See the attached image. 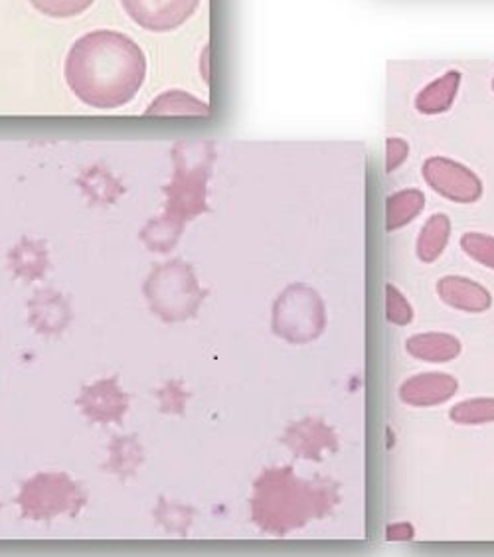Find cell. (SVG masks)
<instances>
[{"label":"cell","instance_id":"obj_23","mask_svg":"<svg viewBox=\"0 0 494 557\" xmlns=\"http://www.w3.org/2000/svg\"><path fill=\"white\" fill-rule=\"evenodd\" d=\"M386 536L390 542H408L416 536V530L409 522H396L387 525Z\"/></svg>","mask_w":494,"mask_h":557},{"label":"cell","instance_id":"obj_14","mask_svg":"<svg viewBox=\"0 0 494 557\" xmlns=\"http://www.w3.org/2000/svg\"><path fill=\"white\" fill-rule=\"evenodd\" d=\"M452 220L449 215L433 214L419 232L416 256L421 263H435L443 256L452 239Z\"/></svg>","mask_w":494,"mask_h":557},{"label":"cell","instance_id":"obj_20","mask_svg":"<svg viewBox=\"0 0 494 557\" xmlns=\"http://www.w3.org/2000/svg\"><path fill=\"white\" fill-rule=\"evenodd\" d=\"M96 0H30L34 9L50 18H72L86 12Z\"/></svg>","mask_w":494,"mask_h":557},{"label":"cell","instance_id":"obj_4","mask_svg":"<svg viewBox=\"0 0 494 557\" xmlns=\"http://www.w3.org/2000/svg\"><path fill=\"white\" fill-rule=\"evenodd\" d=\"M152 311L166 321L186 319L196 307V281L190 269L183 263H169L152 273L145 287Z\"/></svg>","mask_w":494,"mask_h":557},{"label":"cell","instance_id":"obj_17","mask_svg":"<svg viewBox=\"0 0 494 557\" xmlns=\"http://www.w3.org/2000/svg\"><path fill=\"white\" fill-rule=\"evenodd\" d=\"M449 419L461 428H481L494 423V396L462 399L449 409Z\"/></svg>","mask_w":494,"mask_h":557},{"label":"cell","instance_id":"obj_21","mask_svg":"<svg viewBox=\"0 0 494 557\" xmlns=\"http://www.w3.org/2000/svg\"><path fill=\"white\" fill-rule=\"evenodd\" d=\"M386 317L387 321L396 324V326H408L416 317L408 297L396 285H387L386 287Z\"/></svg>","mask_w":494,"mask_h":557},{"label":"cell","instance_id":"obj_2","mask_svg":"<svg viewBox=\"0 0 494 557\" xmlns=\"http://www.w3.org/2000/svg\"><path fill=\"white\" fill-rule=\"evenodd\" d=\"M319 506V493L287 469L265 472L256 484L254 518L263 530L273 534H285L307 524V520L317 515Z\"/></svg>","mask_w":494,"mask_h":557},{"label":"cell","instance_id":"obj_19","mask_svg":"<svg viewBox=\"0 0 494 557\" xmlns=\"http://www.w3.org/2000/svg\"><path fill=\"white\" fill-rule=\"evenodd\" d=\"M462 251L473 259L474 263L494 271V237L483 232H467L461 237Z\"/></svg>","mask_w":494,"mask_h":557},{"label":"cell","instance_id":"obj_18","mask_svg":"<svg viewBox=\"0 0 494 557\" xmlns=\"http://www.w3.org/2000/svg\"><path fill=\"white\" fill-rule=\"evenodd\" d=\"M46 265H48V253L42 247L30 242H22L21 247H16L11 253L12 271L22 277H40Z\"/></svg>","mask_w":494,"mask_h":557},{"label":"cell","instance_id":"obj_9","mask_svg":"<svg viewBox=\"0 0 494 557\" xmlns=\"http://www.w3.org/2000/svg\"><path fill=\"white\" fill-rule=\"evenodd\" d=\"M440 299L455 311L481 314L493 307L491 290L474 278L462 275H447L437 281Z\"/></svg>","mask_w":494,"mask_h":557},{"label":"cell","instance_id":"obj_5","mask_svg":"<svg viewBox=\"0 0 494 557\" xmlns=\"http://www.w3.org/2000/svg\"><path fill=\"white\" fill-rule=\"evenodd\" d=\"M22 512L34 520H50L62 512H76L84 496L65 474H38L24 484L18 496Z\"/></svg>","mask_w":494,"mask_h":557},{"label":"cell","instance_id":"obj_11","mask_svg":"<svg viewBox=\"0 0 494 557\" xmlns=\"http://www.w3.org/2000/svg\"><path fill=\"white\" fill-rule=\"evenodd\" d=\"M406 350L411 358L428 364H449L462 354V344L449 333H419L406 341Z\"/></svg>","mask_w":494,"mask_h":557},{"label":"cell","instance_id":"obj_10","mask_svg":"<svg viewBox=\"0 0 494 557\" xmlns=\"http://www.w3.org/2000/svg\"><path fill=\"white\" fill-rule=\"evenodd\" d=\"M79 406L87 418L99 423L121 421L123 413L127 411V396L119 389L115 380H103L96 386L84 389Z\"/></svg>","mask_w":494,"mask_h":557},{"label":"cell","instance_id":"obj_15","mask_svg":"<svg viewBox=\"0 0 494 557\" xmlns=\"http://www.w3.org/2000/svg\"><path fill=\"white\" fill-rule=\"evenodd\" d=\"M425 208V194L418 188H406L392 194L386 202L387 232H398L411 224Z\"/></svg>","mask_w":494,"mask_h":557},{"label":"cell","instance_id":"obj_6","mask_svg":"<svg viewBox=\"0 0 494 557\" xmlns=\"http://www.w3.org/2000/svg\"><path fill=\"white\" fill-rule=\"evenodd\" d=\"M421 174L433 193L455 205H474L483 196V181L469 166L447 157H431L423 162Z\"/></svg>","mask_w":494,"mask_h":557},{"label":"cell","instance_id":"obj_16","mask_svg":"<svg viewBox=\"0 0 494 557\" xmlns=\"http://www.w3.org/2000/svg\"><path fill=\"white\" fill-rule=\"evenodd\" d=\"M145 113L147 115H198V117H205V115H210V108L198 97L172 89V91H164L159 99H155Z\"/></svg>","mask_w":494,"mask_h":557},{"label":"cell","instance_id":"obj_8","mask_svg":"<svg viewBox=\"0 0 494 557\" xmlns=\"http://www.w3.org/2000/svg\"><path fill=\"white\" fill-rule=\"evenodd\" d=\"M459 392L457 377L445 372H423L408 377L398 389V396L411 408H437L447 404Z\"/></svg>","mask_w":494,"mask_h":557},{"label":"cell","instance_id":"obj_24","mask_svg":"<svg viewBox=\"0 0 494 557\" xmlns=\"http://www.w3.org/2000/svg\"><path fill=\"white\" fill-rule=\"evenodd\" d=\"M493 89H494V79H493Z\"/></svg>","mask_w":494,"mask_h":557},{"label":"cell","instance_id":"obj_3","mask_svg":"<svg viewBox=\"0 0 494 557\" xmlns=\"http://www.w3.org/2000/svg\"><path fill=\"white\" fill-rule=\"evenodd\" d=\"M176 157V176L169 193V205L166 212L161 220H155L149 227L143 232V239L151 249L164 251L176 244V237L181 236L183 225L193 215L200 214L206 206V178H208V166L205 162L200 164H188L186 157L174 149Z\"/></svg>","mask_w":494,"mask_h":557},{"label":"cell","instance_id":"obj_1","mask_svg":"<svg viewBox=\"0 0 494 557\" xmlns=\"http://www.w3.org/2000/svg\"><path fill=\"white\" fill-rule=\"evenodd\" d=\"M64 75L74 96L89 108H123L145 84L147 58L127 34L96 30L70 48Z\"/></svg>","mask_w":494,"mask_h":557},{"label":"cell","instance_id":"obj_13","mask_svg":"<svg viewBox=\"0 0 494 557\" xmlns=\"http://www.w3.org/2000/svg\"><path fill=\"white\" fill-rule=\"evenodd\" d=\"M30 319L40 333L54 334L64 331L70 321L67 302L52 290H40L30 302Z\"/></svg>","mask_w":494,"mask_h":557},{"label":"cell","instance_id":"obj_7","mask_svg":"<svg viewBox=\"0 0 494 557\" xmlns=\"http://www.w3.org/2000/svg\"><path fill=\"white\" fill-rule=\"evenodd\" d=\"M131 21L149 33H171L193 16L200 0H121Z\"/></svg>","mask_w":494,"mask_h":557},{"label":"cell","instance_id":"obj_12","mask_svg":"<svg viewBox=\"0 0 494 557\" xmlns=\"http://www.w3.org/2000/svg\"><path fill=\"white\" fill-rule=\"evenodd\" d=\"M461 74L452 70L423 87L416 99V109L421 115H441L452 108L455 96L461 87Z\"/></svg>","mask_w":494,"mask_h":557},{"label":"cell","instance_id":"obj_22","mask_svg":"<svg viewBox=\"0 0 494 557\" xmlns=\"http://www.w3.org/2000/svg\"><path fill=\"white\" fill-rule=\"evenodd\" d=\"M409 154V145L399 137H390L386 140V171H398L399 166L406 162Z\"/></svg>","mask_w":494,"mask_h":557}]
</instances>
